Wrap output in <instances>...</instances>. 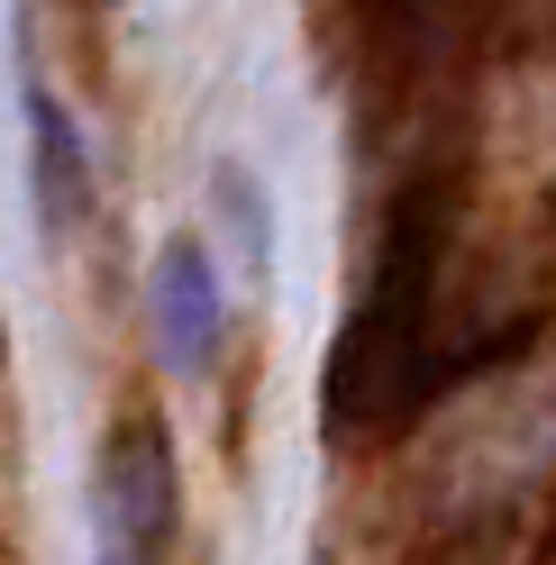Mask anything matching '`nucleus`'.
Returning <instances> with one entry per match:
<instances>
[{
  "instance_id": "obj_3",
  "label": "nucleus",
  "mask_w": 556,
  "mask_h": 565,
  "mask_svg": "<svg viewBox=\"0 0 556 565\" xmlns=\"http://www.w3.org/2000/svg\"><path fill=\"white\" fill-rule=\"evenodd\" d=\"M156 329H164L173 365H211V347H220V282H211V256H201L192 237L164 246V265H156Z\"/></svg>"
},
{
  "instance_id": "obj_1",
  "label": "nucleus",
  "mask_w": 556,
  "mask_h": 565,
  "mask_svg": "<svg viewBox=\"0 0 556 565\" xmlns=\"http://www.w3.org/2000/svg\"><path fill=\"white\" fill-rule=\"evenodd\" d=\"M429 256H438V237L420 228V210H402L384 237V265H374V292L346 320L338 365H329V411L346 438L393 429L429 383Z\"/></svg>"
},
{
  "instance_id": "obj_4",
  "label": "nucleus",
  "mask_w": 556,
  "mask_h": 565,
  "mask_svg": "<svg viewBox=\"0 0 556 565\" xmlns=\"http://www.w3.org/2000/svg\"><path fill=\"white\" fill-rule=\"evenodd\" d=\"M28 137H38V201H46V220L64 228L83 210V147H74V119L55 110L46 83H28Z\"/></svg>"
},
{
  "instance_id": "obj_2",
  "label": "nucleus",
  "mask_w": 556,
  "mask_h": 565,
  "mask_svg": "<svg viewBox=\"0 0 556 565\" xmlns=\"http://www.w3.org/2000/svg\"><path fill=\"white\" fill-rule=\"evenodd\" d=\"M173 520H183V475H173V438L156 419H119L100 447V529H110L119 565H164Z\"/></svg>"
}]
</instances>
